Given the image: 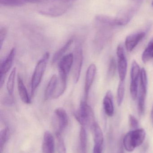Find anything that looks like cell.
Listing matches in <instances>:
<instances>
[{"label": "cell", "instance_id": "1", "mask_svg": "<svg viewBox=\"0 0 153 153\" xmlns=\"http://www.w3.org/2000/svg\"><path fill=\"white\" fill-rule=\"evenodd\" d=\"M71 5L70 2L52 0L41 4L38 8L39 13L49 17H56L64 14Z\"/></svg>", "mask_w": 153, "mask_h": 153}, {"label": "cell", "instance_id": "2", "mask_svg": "<svg viewBox=\"0 0 153 153\" xmlns=\"http://www.w3.org/2000/svg\"><path fill=\"white\" fill-rule=\"evenodd\" d=\"M146 131L143 128H137L130 131L125 135L123 145L128 152H132L136 147L140 146L144 141Z\"/></svg>", "mask_w": 153, "mask_h": 153}, {"label": "cell", "instance_id": "3", "mask_svg": "<svg viewBox=\"0 0 153 153\" xmlns=\"http://www.w3.org/2000/svg\"><path fill=\"white\" fill-rule=\"evenodd\" d=\"M75 117L82 126H90L92 128L95 122L93 110L84 100L81 102L79 109L75 113Z\"/></svg>", "mask_w": 153, "mask_h": 153}, {"label": "cell", "instance_id": "4", "mask_svg": "<svg viewBox=\"0 0 153 153\" xmlns=\"http://www.w3.org/2000/svg\"><path fill=\"white\" fill-rule=\"evenodd\" d=\"M49 57V53H46L42 56L41 59L38 62L35 67L31 83V94L32 96L34 95L36 90L41 82L46 68Z\"/></svg>", "mask_w": 153, "mask_h": 153}, {"label": "cell", "instance_id": "5", "mask_svg": "<svg viewBox=\"0 0 153 153\" xmlns=\"http://www.w3.org/2000/svg\"><path fill=\"white\" fill-rule=\"evenodd\" d=\"M140 85L138 99V111L140 116L143 115L145 112V100L147 90V74L144 68H142L140 73Z\"/></svg>", "mask_w": 153, "mask_h": 153}, {"label": "cell", "instance_id": "6", "mask_svg": "<svg viewBox=\"0 0 153 153\" xmlns=\"http://www.w3.org/2000/svg\"><path fill=\"white\" fill-rule=\"evenodd\" d=\"M83 62V53L81 45H76L75 48L73 61V79L75 83L78 82L81 76Z\"/></svg>", "mask_w": 153, "mask_h": 153}, {"label": "cell", "instance_id": "7", "mask_svg": "<svg viewBox=\"0 0 153 153\" xmlns=\"http://www.w3.org/2000/svg\"><path fill=\"white\" fill-rule=\"evenodd\" d=\"M74 54L69 53L64 56L58 63L59 76L67 78L72 66L73 64Z\"/></svg>", "mask_w": 153, "mask_h": 153}, {"label": "cell", "instance_id": "8", "mask_svg": "<svg viewBox=\"0 0 153 153\" xmlns=\"http://www.w3.org/2000/svg\"><path fill=\"white\" fill-rule=\"evenodd\" d=\"M16 48H13L10 51L8 56L5 60L1 64V69H0V85L1 88L2 87L4 83V79L6 73L9 71L12 65L15 54H16Z\"/></svg>", "mask_w": 153, "mask_h": 153}, {"label": "cell", "instance_id": "9", "mask_svg": "<svg viewBox=\"0 0 153 153\" xmlns=\"http://www.w3.org/2000/svg\"><path fill=\"white\" fill-rule=\"evenodd\" d=\"M55 121L57 126L56 133L61 134L67 126L68 123V117L66 111L62 108H58L55 110Z\"/></svg>", "mask_w": 153, "mask_h": 153}, {"label": "cell", "instance_id": "10", "mask_svg": "<svg viewBox=\"0 0 153 153\" xmlns=\"http://www.w3.org/2000/svg\"><path fill=\"white\" fill-rule=\"evenodd\" d=\"M97 68L95 65L92 64L88 67L85 76L84 88V100L87 101L90 90L96 75Z\"/></svg>", "mask_w": 153, "mask_h": 153}, {"label": "cell", "instance_id": "11", "mask_svg": "<svg viewBox=\"0 0 153 153\" xmlns=\"http://www.w3.org/2000/svg\"><path fill=\"white\" fill-rule=\"evenodd\" d=\"M145 36L146 33L145 32H141L128 36L125 40V46L127 50L129 52L133 51Z\"/></svg>", "mask_w": 153, "mask_h": 153}, {"label": "cell", "instance_id": "12", "mask_svg": "<svg viewBox=\"0 0 153 153\" xmlns=\"http://www.w3.org/2000/svg\"><path fill=\"white\" fill-rule=\"evenodd\" d=\"M42 148L43 153H54L55 143L54 137L49 131H46L44 134Z\"/></svg>", "mask_w": 153, "mask_h": 153}, {"label": "cell", "instance_id": "13", "mask_svg": "<svg viewBox=\"0 0 153 153\" xmlns=\"http://www.w3.org/2000/svg\"><path fill=\"white\" fill-rule=\"evenodd\" d=\"M58 78L56 74H54L50 78L44 94V99L46 101L53 98L57 88Z\"/></svg>", "mask_w": 153, "mask_h": 153}, {"label": "cell", "instance_id": "14", "mask_svg": "<svg viewBox=\"0 0 153 153\" xmlns=\"http://www.w3.org/2000/svg\"><path fill=\"white\" fill-rule=\"evenodd\" d=\"M18 90L19 95L21 100L22 102L26 104H30L31 103V100L29 96L26 86L24 85L23 80L20 74H18Z\"/></svg>", "mask_w": 153, "mask_h": 153}, {"label": "cell", "instance_id": "15", "mask_svg": "<svg viewBox=\"0 0 153 153\" xmlns=\"http://www.w3.org/2000/svg\"><path fill=\"white\" fill-rule=\"evenodd\" d=\"M103 108L105 113L108 117H111L114 113V104L113 102V96L110 91H108L103 99Z\"/></svg>", "mask_w": 153, "mask_h": 153}, {"label": "cell", "instance_id": "16", "mask_svg": "<svg viewBox=\"0 0 153 153\" xmlns=\"http://www.w3.org/2000/svg\"><path fill=\"white\" fill-rule=\"evenodd\" d=\"M91 128L93 132L94 144L103 145L104 137L102 130L99 125L97 122H95Z\"/></svg>", "mask_w": 153, "mask_h": 153}, {"label": "cell", "instance_id": "17", "mask_svg": "<svg viewBox=\"0 0 153 153\" xmlns=\"http://www.w3.org/2000/svg\"><path fill=\"white\" fill-rule=\"evenodd\" d=\"M73 42V39H69L62 48H61L58 51H57L52 58V63L55 64L58 60H60L64 56V54L70 48Z\"/></svg>", "mask_w": 153, "mask_h": 153}, {"label": "cell", "instance_id": "18", "mask_svg": "<svg viewBox=\"0 0 153 153\" xmlns=\"http://www.w3.org/2000/svg\"><path fill=\"white\" fill-rule=\"evenodd\" d=\"M127 61L125 56L118 58V71L120 81H125L127 71Z\"/></svg>", "mask_w": 153, "mask_h": 153}, {"label": "cell", "instance_id": "19", "mask_svg": "<svg viewBox=\"0 0 153 153\" xmlns=\"http://www.w3.org/2000/svg\"><path fill=\"white\" fill-rule=\"evenodd\" d=\"M96 19L99 22L103 24L110 25H119V26L122 25L119 18L113 19L106 15H99L96 16Z\"/></svg>", "mask_w": 153, "mask_h": 153}, {"label": "cell", "instance_id": "20", "mask_svg": "<svg viewBox=\"0 0 153 153\" xmlns=\"http://www.w3.org/2000/svg\"><path fill=\"white\" fill-rule=\"evenodd\" d=\"M80 150L81 153H86L87 146V136L84 127L81 126L80 130Z\"/></svg>", "mask_w": 153, "mask_h": 153}, {"label": "cell", "instance_id": "21", "mask_svg": "<svg viewBox=\"0 0 153 153\" xmlns=\"http://www.w3.org/2000/svg\"><path fill=\"white\" fill-rule=\"evenodd\" d=\"M16 68H13L12 70L9 77L7 83V90L8 93L10 97L13 96V89H14V82H15V76H16Z\"/></svg>", "mask_w": 153, "mask_h": 153}, {"label": "cell", "instance_id": "22", "mask_svg": "<svg viewBox=\"0 0 153 153\" xmlns=\"http://www.w3.org/2000/svg\"><path fill=\"white\" fill-rule=\"evenodd\" d=\"M153 58V38L148 43L147 47L142 55V60L145 63Z\"/></svg>", "mask_w": 153, "mask_h": 153}, {"label": "cell", "instance_id": "23", "mask_svg": "<svg viewBox=\"0 0 153 153\" xmlns=\"http://www.w3.org/2000/svg\"><path fill=\"white\" fill-rule=\"evenodd\" d=\"M141 69L139 65L135 61L132 63L131 71V82H138L139 75L141 73Z\"/></svg>", "mask_w": 153, "mask_h": 153}, {"label": "cell", "instance_id": "24", "mask_svg": "<svg viewBox=\"0 0 153 153\" xmlns=\"http://www.w3.org/2000/svg\"><path fill=\"white\" fill-rule=\"evenodd\" d=\"M10 137V131L8 128H4L0 133V151L3 153L4 146Z\"/></svg>", "mask_w": 153, "mask_h": 153}, {"label": "cell", "instance_id": "25", "mask_svg": "<svg viewBox=\"0 0 153 153\" xmlns=\"http://www.w3.org/2000/svg\"><path fill=\"white\" fill-rule=\"evenodd\" d=\"M27 3L25 0H0L1 5L5 6H21Z\"/></svg>", "mask_w": 153, "mask_h": 153}, {"label": "cell", "instance_id": "26", "mask_svg": "<svg viewBox=\"0 0 153 153\" xmlns=\"http://www.w3.org/2000/svg\"><path fill=\"white\" fill-rule=\"evenodd\" d=\"M125 87L124 81H120L117 90V100L118 105L119 106H121L124 100L125 95Z\"/></svg>", "mask_w": 153, "mask_h": 153}, {"label": "cell", "instance_id": "27", "mask_svg": "<svg viewBox=\"0 0 153 153\" xmlns=\"http://www.w3.org/2000/svg\"><path fill=\"white\" fill-rule=\"evenodd\" d=\"M57 140V148L58 153H66V148L65 145L63 138L61 134L56 133Z\"/></svg>", "mask_w": 153, "mask_h": 153}, {"label": "cell", "instance_id": "28", "mask_svg": "<svg viewBox=\"0 0 153 153\" xmlns=\"http://www.w3.org/2000/svg\"><path fill=\"white\" fill-rule=\"evenodd\" d=\"M130 92L132 99L135 100L138 95V82H131Z\"/></svg>", "mask_w": 153, "mask_h": 153}, {"label": "cell", "instance_id": "29", "mask_svg": "<svg viewBox=\"0 0 153 153\" xmlns=\"http://www.w3.org/2000/svg\"><path fill=\"white\" fill-rule=\"evenodd\" d=\"M116 60L114 58H112L110 62L109 65L108 71V74L110 77H113L116 74Z\"/></svg>", "mask_w": 153, "mask_h": 153}, {"label": "cell", "instance_id": "30", "mask_svg": "<svg viewBox=\"0 0 153 153\" xmlns=\"http://www.w3.org/2000/svg\"><path fill=\"white\" fill-rule=\"evenodd\" d=\"M128 122H129V126L131 128L134 129L138 128V127L139 126L138 120L133 115H129L128 117Z\"/></svg>", "mask_w": 153, "mask_h": 153}, {"label": "cell", "instance_id": "31", "mask_svg": "<svg viewBox=\"0 0 153 153\" xmlns=\"http://www.w3.org/2000/svg\"><path fill=\"white\" fill-rule=\"evenodd\" d=\"M7 34V30L5 27L1 28L0 30V45H1V49L2 47L4 42L6 39V36Z\"/></svg>", "mask_w": 153, "mask_h": 153}, {"label": "cell", "instance_id": "32", "mask_svg": "<svg viewBox=\"0 0 153 153\" xmlns=\"http://www.w3.org/2000/svg\"><path fill=\"white\" fill-rule=\"evenodd\" d=\"M117 55L118 58L125 57V54L124 48L122 45H119L117 48Z\"/></svg>", "mask_w": 153, "mask_h": 153}, {"label": "cell", "instance_id": "33", "mask_svg": "<svg viewBox=\"0 0 153 153\" xmlns=\"http://www.w3.org/2000/svg\"><path fill=\"white\" fill-rule=\"evenodd\" d=\"M102 146L94 144L93 153H102Z\"/></svg>", "mask_w": 153, "mask_h": 153}, {"label": "cell", "instance_id": "34", "mask_svg": "<svg viewBox=\"0 0 153 153\" xmlns=\"http://www.w3.org/2000/svg\"><path fill=\"white\" fill-rule=\"evenodd\" d=\"M27 3H44L52 0H25Z\"/></svg>", "mask_w": 153, "mask_h": 153}, {"label": "cell", "instance_id": "35", "mask_svg": "<svg viewBox=\"0 0 153 153\" xmlns=\"http://www.w3.org/2000/svg\"><path fill=\"white\" fill-rule=\"evenodd\" d=\"M151 118H152V122L153 123V105L152 108V112H151Z\"/></svg>", "mask_w": 153, "mask_h": 153}, {"label": "cell", "instance_id": "36", "mask_svg": "<svg viewBox=\"0 0 153 153\" xmlns=\"http://www.w3.org/2000/svg\"><path fill=\"white\" fill-rule=\"evenodd\" d=\"M59 1L66 2H71V1H73V0H59Z\"/></svg>", "mask_w": 153, "mask_h": 153}, {"label": "cell", "instance_id": "37", "mask_svg": "<svg viewBox=\"0 0 153 153\" xmlns=\"http://www.w3.org/2000/svg\"><path fill=\"white\" fill-rule=\"evenodd\" d=\"M152 5L153 6V1H152Z\"/></svg>", "mask_w": 153, "mask_h": 153}]
</instances>
